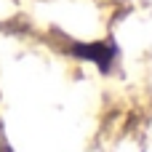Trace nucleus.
Here are the masks:
<instances>
[{"instance_id":"f257e3e1","label":"nucleus","mask_w":152,"mask_h":152,"mask_svg":"<svg viewBox=\"0 0 152 152\" xmlns=\"http://www.w3.org/2000/svg\"><path fill=\"white\" fill-rule=\"evenodd\" d=\"M75 53L83 56V59H91L102 69H107L112 64V59H115V45L112 43H88V45H77Z\"/></svg>"}]
</instances>
